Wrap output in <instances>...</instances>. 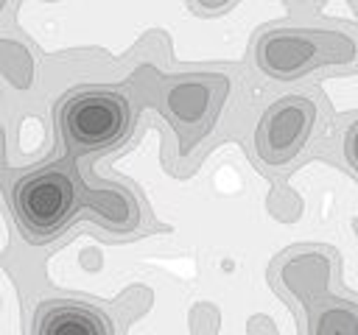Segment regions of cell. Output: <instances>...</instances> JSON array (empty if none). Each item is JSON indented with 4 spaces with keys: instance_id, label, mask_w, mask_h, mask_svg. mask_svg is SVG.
Returning a JSON list of instances; mask_svg holds the SVG:
<instances>
[{
    "instance_id": "cell-1",
    "label": "cell",
    "mask_w": 358,
    "mask_h": 335,
    "mask_svg": "<svg viewBox=\"0 0 358 335\" xmlns=\"http://www.w3.org/2000/svg\"><path fill=\"white\" fill-rule=\"evenodd\" d=\"M70 162L36 165L17 176L8 190L11 215L31 243H50L78 218H95L109 232H131L140 223L134 195L117 184L90 187Z\"/></svg>"
},
{
    "instance_id": "cell-2",
    "label": "cell",
    "mask_w": 358,
    "mask_h": 335,
    "mask_svg": "<svg viewBox=\"0 0 358 335\" xmlns=\"http://www.w3.org/2000/svg\"><path fill=\"white\" fill-rule=\"evenodd\" d=\"M358 61V39L338 28H274L255 47V64L274 81H296L319 67L350 70Z\"/></svg>"
},
{
    "instance_id": "cell-3",
    "label": "cell",
    "mask_w": 358,
    "mask_h": 335,
    "mask_svg": "<svg viewBox=\"0 0 358 335\" xmlns=\"http://www.w3.org/2000/svg\"><path fill=\"white\" fill-rule=\"evenodd\" d=\"M131 123V100L112 87H78L62 98L56 112V126L70 156L120 145Z\"/></svg>"
},
{
    "instance_id": "cell-4",
    "label": "cell",
    "mask_w": 358,
    "mask_h": 335,
    "mask_svg": "<svg viewBox=\"0 0 358 335\" xmlns=\"http://www.w3.org/2000/svg\"><path fill=\"white\" fill-rule=\"evenodd\" d=\"M333 262L322 251L291 254L280 265V282L308 313V329L316 335H358V304L330 293Z\"/></svg>"
},
{
    "instance_id": "cell-5",
    "label": "cell",
    "mask_w": 358,
    "mask_h": 335,
    "mask_svg": "<svg viewBox=\"0 0 358 335\" xmlns=\"http://www.w3.org/2000/svg\"><path fill=\"white\" fill-rule=\"evenodd\" d=\"M316 103L308 95H282L271 100L255 128V154L268 168H282L294 162L313 128H316Z\"/></svg>"
},
{
    "instance_id": "cell-6",
    "label": "cell",
    "mask_w": 358,
    "mask_h": 335,
    "mask_svg": "<svg viewBox=\"0 0 358 335\" xmlns=\"http://www.w3.org/2000/svg\"><path fill=\"white\" fill-rule=\"evenodd\" d=\"M227 92L229 81L224 75H182L165 87V112L173 120L185 151H190L210 131Z\"/></svg>"
},
{
    "instance_id": "cell-7",
    "label": "cell",
    "mask_w": 358,
    "mask_h": 335,
    "mask_svg": "<svg viewBox=\"0 0 358 335\" xmlns=\"http://www.w3.org/2000/svg\"><path fill=\"white\" fill-rule=\"evenodd\" d=\"M34 335H109L112 321L92 304L76 299H48L36 307Z\"/></svg>"
},
{
    "instance_id": "cell-8",
    "label": "cell",
    "mask_w": 358,
    "mask_h": 335,
    "mask_svg": "<svg viewBox=\"0 0 358 335\" xmlns=\"http://www.w3.org/2000/svg\"><path fill=\"white\" fill-rule=\"evenodd\" d=\"M344 156H347L350 168L358 170V120H352L344 134Z\"/></svg>"
},
{
    "instance_id": "cell-9",
    "label": "cell",
    "mask_w": 358,
    "mask_h": 335,
    "mask_svg": "<svg viewBox=\"0 0 358 335\" xmlns=\"http://www.w3.org/2000/svg\"><path fill=\"white\" fill-rule=\"evenodd\" d=\"M196 3H199L201 8H210V11H213V8H218V6H224L227 0H196Z\"/></svg>"
}]
</instances>
